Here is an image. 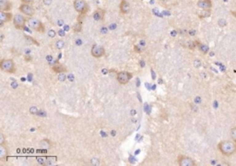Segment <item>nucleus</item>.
<instances>
[{
	"label": "nucleus",
	"instance_id": "32",
	"mask_svg": "<svg viewBox=\"0 0 236 166\" xmlns=\"http://www.w3.org/2000/svg\"><path fill=\"white\" fill-rule=\"evenodd\" d=\"M231 14H232V16H234L236 18V11H231Z\"/></svg>",
	"mask_w": 236,
	"mask_h": 166
},
{
	"label": "nucleus",
	"instance_id": "36",
	"mask_svg": "<svg viewBox=\"0 0 236 166\" xmlns=\"http://www.w3.org/2000/svg\"><path fill=\"white\" fill-rule=\"evenodd\" d=\"M33 1H35V0H33Z\"/></svg>",
	"mask_w": 236,
	"mask_h": 166
},
{
	"label": "nucleus",
	"instance_id": "19",
	"mask_svg": "<svg viewBox=\"0 0 236 166\" xmlns=\"http://www.w3.org/2000/svg\"><path fill=\"white\" fill-rule=\"evenodd\" d=\"M72 30H74V32H80L82 30V21L78 20L73 26H72Z\"/></svg>",
	"mask_w": 236,
	"mask_h": 166
},
{
	"label": "nucleus",
	"instance_id": "9",
	"mask_svg": "<svg viewBox=\"0 0 236 166\" xmlns=\"http://www.w3.org/2000/svg\"><path fill=\"white\" fill-rule=\"evenodd\" d=\"M90 53H91V55H92L93 57L100 58V57H102V56L105 55V50H104V48H103L102 46H101V45L93 44L92 47H91Z\"/></svg>",
	"mask_w": 236,
	"mask_h": 166
},
{
	"label": "nucleus",
	"instance_id": "1",
	"mask_svg": "<svg viewBox=\"0 0 236 166\" xmlns=\"http://www.w3.org/2000/svg\"><path fill=\"white\" fill-rule=\"evenodd\" d=\"M218 150L224 156H232L236 153V143L234 140H222L218 144Z\"/></svg>",
	"mask_w": 236,
	"mask_h": 166
},
{
	"label": "nucleus",
	"instance_id": "8",
	"mask_svg": "<svg viewBox=\"0 0 236 166\" xmlns=\"http://www.w3.org/2000/svg\"><path fill=\"white\" fill-rule=\"evenodd\" d=\"M177 163L180 166H196L197 164L196 162L190 158V157H187V156H185V155H180L178 158H177Z\"/></svg>",
	"mask_w": 236,
	"mask_h": 166
},
{
	"label": "nucleus",
	"instance_id": "15",
	"mask_svg": "<svg viewBox=\"0 0 236 166\" xmlns=\"http://www.w3.org/2000/svg\"><path fill=\"white\" fill-rule=\"evenodd\" d=\"M52 70L54 72V73H64V72H66V67H65L62 64H54L53 67H52Z\"/></svg>",
	"mask_w": 236,
	"mask_h": 166
},
{
	"label": "nucleus",
	"instance_id": "4",
	"mask_svg": "<svg viewBox=\"0 0 236 166\" xmlns=\"http://www.w3.org/2000/svg\"><path fill=\"white\" fill-rule=\"evenodd\" d=\"M13 25L17 30H25V24L28 19L21 14H16L13 17Z\"/></svg>",
	"mask_w": 236,
	"mask_h": 166
},
{
	"label": "nucleus",
	"instance_id": "27",
	"mask_svg": "<svg viewBox=\"0 0 236 166\" xmlns=\"http://www.w3.org/2000/svg\"><path fill=\"white\" fill-rule=\"evenodd\" d=\"M135 50H136V52H138V53H142V52L144 51V48L139 47L138 45H136V46H135Z\"/></svg>",
	"mask_w": 236,
	"mask_h": 166
},
{
	"label": "nucleus",
	"instance_id": "2",
	"mask_svg": "<svg viewBox=\"0 0 236 166\" xmlns=\"http://www.w3.org/2000/svg\"><path fill=\"white\" fill-rule=\"evenodd\" d=\"M0 69L4 72L14 74L16 72V66L12 59H2L0 61Z\"/></svg>",
	"mask_w": 236,
	"mask_h": 166
},
{
	"label": "nucleus",
	"instance_id": "26",
	"mask_svg": "<svg viewBox=\"0 0 236 166\" xmlns=\"http://www.w3.org/2000/svg\"><path fill=\"white\" fill-rule=\"evenodd\" d=\"M48 35H49V37L54 38V37L55 36V31H54V30H50L48 31Z\"/></svg>",
	"mask_w": 236,
	"mask_h": 166
},
{
	"label": "nucleus",
	"instance_id": "5",
	"mask_svg": "<svg viewBox=\"0 0 236 166\" xmlns=\"http://www.w3.org/2000/svg\"><path fill=\"white\" fill-rule=\"evenodd\" d=\"M28 23H29V26L34 30L35 31H38V32H44L45 30V27L44 25L42 24V22L37 18H30L28 19Z\"/></svg>",
	"mask_w": 236,
	"mask_h": 166
},
{
	"label": "nucleus",
	"instance_id": "10",
	"mask_svg": "<svg viewBox=\"0 0 236 166\" xmlns=\"http://www.w3.org/2000/svg\"><path fill=\"white\" fill-rule=\"evenodd\" d=\"M0 20H1L0 26H3L4 23L13 20V16L9 11H1L0 12Z\"/></svg>",
	"mask_w": 236,
	"mask_h": 166
},
{
	"label": "nucleus",
	"instance_id": "12",
	"mask_svg": "<svg viewBox=\"0 0 236 166\" xmlns=\"http://www.w3.org/2000/svg\"><path fill=\"white\" fill-rule=\"evenodd\" d=\"M119 9L122 14H127L130 11V4L126 0H121L119 5Z\"/></svg>",
	"mask_w": 236,
	"mask_h": 166
},
{
	"label": "nucleus",
	"instance_id": "31",
	"mask_svg": "<svg viewBox=\"0 0 236 166\" xmlns=\"http://www.w3.org/2000/svg\"><path fill=\"white\" fill-rule=\"evenodd\" d=\"M52 2V0H43V3L46 5H50V3Z\"/></svg>",
	"mask_w": 236,
	"mask_h": 166
},
{
	"label": "nucleus",
	"instance_id": "16",
	"mask_svg": "<svg viewBox=\"0 0 236 166\" xmlns=\"http://www.w3.org/2000/svg\"><path fill=\"white\" fill-rule=\"evenodd\" d=\"M8 157V150L4 145H0V159L1 160H6Z\"/></svg>",
	"mask_w": 236,
	"mask_h": 166
},
{
	"label": "nucleus",
	"instance_id": "23",
	"mask_svg": "<svg viewBox=\"0 0 236 166\" xmlns=\"http://www.w3.org/2000/svg\"><path fill=\"white\" fill-rule=\"evenodd\" d=\"M218 24H219V26H220V27H224V26L227 24V22H226V20H225V19H223V18H221V19H219V21H218Z\"/></svg>",
	"mask_w": 236,
	"mask_h": 166
},
{
	"label": "nucleus",
	"instance_id": "22",
	"mask_svg": "<svg viewBox=\"0 0 236 166\" xmlns=\"http://www.w3.org/2000/svg\"><path fill=\"white\" fill-rule=\"evenodd\" d=\"M58 79H59L60 81H64V80L66 79V76L65 75V72H64V73H59V74H58Z\"/></svg>",
	"mask_w": 236,
	"mask_h": 166
},
{
	"label": "nucleus",
	"instance_id": "35",
	"mask_svg": "<svg viewBox=\"0 0 236 166\" xmlns=\"http://www.w3.org/2000/svg\"><path fill=\"white\" fill-rule=\"evenodd\" d=\"M103 28H104V27H103ZM102 32H104V33H106V30H105V29H102Z\"/></svg>",
	"mask_w": 236,
	"mask_h": 166
},
{
	"label": "nucleus",
	"instance_id": "30",
	"mask_svg": "<svg viewBox=\"0 0 236 166\" xmlns=\"http://www.w3.org/2000/svg\"><path fill=\"white\" fill-rule=\"evenodd\" d=\"M32 2L33 0H21V3H26V4H30Z\"/></svg>",
	"mask_w": 236,
	"mask_h": 166
},
{
	"label": "nucleus",
	"instance_id": "11",
	"mask_svg": "<svg viewBox=\"0 0 236 166\" xmlns=\"http://www.w3.org/2000/svg\"><path fill=\"white\" fill-rule=\"evenodd\" d=\"M197 6L201 9H211L212 1L211 0H198Z\"/></svg>",
	"mask_w": 236,
	"mask_h": 166
},
{
	"label": "nucleus",
	"instance_id": "24",
	"mask_svg": "<svg viewBox=\"0 0 236 166\" xmlns=\"http://www.w3.org/2000/svg\"><path fill=\"white\" fill-rule=\"evenodd\" d=\"M6 142V138L3 133H0V145H4Z\"/></svg>",
	"mask_w": 236,
	"mask_h": 166
},
{
	"label": "nucleus",
	"instance_id": "28",
	"mask_svg": "<svg viewBox=\"0 0 236 166\" xmlns=\"http://www.w3.org/2000/svg\"><path fill=\"white\" fill-rule=\"evenodd\" d=\"M37 112H38V109H36L35 107H32V108L30 109V113H31V114H37Z\"/></svg>",
	"mask_w": 236,
	"mask_h": 166
},
{
	"label": "nucleus",
	"instance_id": "6",
	"mask_svg": "<svg viewBox=\"0 0 236 166\" xmlns=\"http://www.w3.org/2000/svg\"><path fill=\"white\" fill-rule=\"evenodd\" d=\"M132 78H133V75L128 71H120L117 73V76H116L118 82L122 85L127 84Z\"/></svg>",
	"mask_w": 236,
	"mask_h": 166
},
{
	"label": "nucleus",
	"instance_id": "21",
	"mask_svg": "<svg viewBox=\"0 0 236 166\" xmlns=\"http://www.w3.org/2000/svg\"><path fill=\"white\" fill-rule=\"evenodd\" d=\"M231 138L233 139V140L236 143V128H233L231 129Z\"/></svg>",
	"mask_w": 236,
	"mask_h": 166
},
{
	"label": "nucleus",
	"instance_id": "20",
	"mask_svg": "<svg viewBox=\"0 0 236 166\" xmlns=\"http://www.w3.org/2000/svg\"><path fill=\"white\" fill-rule=\"evenodd\" d=\"M25 38H26L28 41L31 42L33 44H35V45H37V46H39V45H40V43H38V41H36V40H35V39H33L32 37H30V36H28V35H25Z\"/></svg>",
	"mask_w": 236,
	"mask_h": 166
},
{
	"label": "nucleus",
	"instance_id": "29",
	"mask_svg": "<svg viewBox=\"0 0 236 166\" xmlns=\"http://www.w3.org/2000/svg\"><path fill=\"white\" fill-rule=\"evenodd\" d=\"M188 33H189V35L194 36V35L196 34V30H189V31H188Z\"/></svg>",
	"mask_w": 236,
	"mask_h": 166
},
{
	"label": "nucleus",
	"instance_id": "17",
	"mask_svg": "<svg viewBox=\"0 0 236 166\" xmlns=\"http://www.w3.org/2000/svg\"><path fill=\"white\" fill-rule=\"evenodd\" d=\"M198 50H199L202 54H204V55L208 54L209 51H210V47H209L207 44L200 43L199 41L198 42Z\"/></svg>",
	"mask_w": 236,
	"mask_h": 166
},
{
	"label": "nucleus",
	"instance_id": "34",
	"mask_svg": "<svg viewBox=\"0 0 236 166\" xmlns=\"http://www.w3.org/2000/svg\"><path fill=\"white\" fill-rule=\"evenodd\" d=\"M68 28H69V27H68L67 25H66V26H65V30H68Z\"/></svg>",
	"mask_w": 236,
	"mask_h": 166
},
{
	"label": "nucleus",
	"instance_id": "3",
	"mask_svg": "<svg viewBox=\"0 0 236 166\" xmlns=\"http://www.w3.org/2000/svg\"><path fill=\"white\" fill-rule=\"evenodd\" d=\"M73 6L75 10L80 15H86L90 10V6L85 0H74Z\"/></svg>",
	"mask_w": 236,
	"mask_h": 166
},
{
	"label": "nucleus",
	"instance_id": "7",
	"mask_svg": "<svg viewBox=\"0 0 236 166\" xmlns=\"http://www.w3.org/2000/svg\"><path fill=\"white\" fill-rule=\"evenodd\" d=\"M18 9H19V11L22 14H24V15H26V16H28L30 18H31L34 15V13H35L34 7L32 6H30V4H26V3H21V5L19 6Z\"/></svg>",
	"mask_w": 236,
	"mask_h": 166
},
{
	"label": "nucleus",
	"instance_id": "33",
	"mask_svg": "<svg viewBox=\"0 0 236 166\" xmlns=\"http://www.w3.org/2000/svg\"><path fill=\"white\" fill-rule=\"evenodd\" d=\"M58 33H60V34H61V36H64V35H65V32H64L63 30H59V31H58Z\"/></svg>",
	"mask_w": 236,
	"mask_h": 166
},
{
	"label": "nucleus",
	"instance_id": "25",
	"mask_svg": "<svg viewBox=\"0 0 236 166\" xmlns=\"http://www.w3.org/2000/svg\"><path fill=\"white\" fill-rule=\"evenodd\" d=\"M63 46H64V42H63L62 40H59V41L56 42V47H57V48L61 49Z\"/></svg>",
	"mask_w": 236,
	"mask_h": 166
},
{
	"label": "nucleus",
	"instance_id": "18",
	"mask_svg": "<svg viewBox=\"0 0 236 166\" xmlns=\"http://www.w3.org/2000/svg\"><path fill=\"white\" fill-rule=\"evenodd\" d=\"M211 15V10L210 9H202L201 12L198 13V18H206L210 17Z\"/></svg>",
	"mask_w": 236,
	"mask_h": 166
},
{
	"label": "nucleus",
	"instance_id": "14",
	"mask_svg": "<svg viewBox=\"0 0 236 166\" xmlns=\"http://www.w3.org/2000/svg\"><path fill=\"white\" fill-rule=\"evenodd\" d=\"M104 15H105V11L103 9H102V8H98L93 13V18L96 21H101V20L103 19Z\"/></svg>",
	"mask_w": 236,
	"mask_h": 166
},
{
	"label": "nucleus",
	"instance_id": "13",
	"mask_svg": "<svg viewBox=\"0 0 236 166\" xmlns=\"http://www.w3.org/2000/svg\"><path fill=\"white\" fill-rule=\"evenodd\" d=\"M12 8V3L9 0H0V10L10 11Z\"/></svg>",
	"mask_w": 236,
	"mask_h": 166
}]
</instances>
